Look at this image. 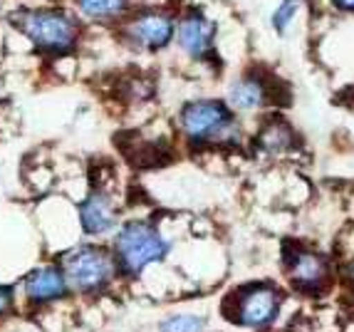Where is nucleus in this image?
<instances>
[{"label":"nucleus","mask_w":354,"mask_h":332,"mask_svg":"<svg viewBox=\"0 0 354 332\" xmlns=\"http://www.w3.org/2000/svg\"><path fill=\"white\" fill-rule=\"evenodd\" d=\"M171 250V243L153 225L131 221L114 238V261L124 275H139L153 263H161Z\"/></svg>","instance_id":"nucleus-1"},{"label":"nucleus","mask_w":354,"mask_h":332,"mask_svg":"<svg viewBox=\"0 0 354 332\" xmlns=\"http://www.w3.org/2000/svg\"><path fill=\"white\" fill-rule=\"evenodd\" d=\"M297 8H300V0H283V6L275 10V15H272V25H275L278 33H283V30L288 28L290 20L295 18Z\"/></svg>","instance_id":"nucleus-15"},{"label":"nucleus","mask_w":354,"mask_h":332,"mask_svg":"<svg viewBox=\"0 0 354 332\" xmlns=\"http://www.w3.org/2000/svg\"><path fill=\"white\" fill-rule=\"evenodd\" d=\"M347 278L354 283V263H349V266H347Z\"/></svg>","instance_id":"nucleus-18"},{"label":"nucleus","mask_w":354,"mask_h":332,"mask_svg":"<svg viewBox=\"0 0 354 332\" xmlns=\"http://www.w3.org/2000/svg\"><path fill=\"white\" fill-rule=\"evenodd\" d=\"M18 28L23 30L37 48L62 53L75 45L77 25L70 15L57 10H30L15 18Z\"/></svg>","instance_id":"nucleus-4"},{"label":"nucleus","mask_w":354,"mask_h":332,"mask_svg":"<svg viewBox=\"0 0 354 332\" xmlns=\"http://www.w3.org/2000/svg\"><path fill=\"white\" fill-rule=\"evenodd\" d=\"M67 295H70V288L57 266H40L25 278V297L37 308L53 305Z\"/></svg>","instance_id":"nucleus-7"},{"label":"nucleus","mask_w":354,"mask_h":332,"mask_svg":"<svg viewBox=\"0 0 354 332\" xmlns=\"http://www.w3.org/2000/svg\"><path fill=\"white\" fill-rule=\"evenodd\" d=\"M285 273H288L292 288L300 293H322L330 283V263L325 255L313 250H290L285 258Z\"/></svg>","instance_id":"nucleus-6"},{"label":"nucleus","mask_w":354,"mask_h":332,"mask_svg":"<svg viewBox=\"0 0 354 332\" xmlns=\"http://www.w3.org/2000/svg\"><path fill=\"white\" fill-rule=\"evenodd\" d=\"M62 275L67 288L80 295H95L106 290L117 275V261L106 248L100 246H77L70 253L62 255Z\"/></svg>","instance_id":"nucleus-2"},{"label":"nucleus","mask_w":354,"mask_h":332,"mask_svg":"<svg viewBox=\"0 0 354 332\" xmlns=\"http://www.w3.org/2000/svg\"><path fill=\"white\" fill-rule=\"evenodd\" d=\"M283 295L275 285L270 283H253L245 285L233 295V308H230V320L241 327L250 330H268L278 320Z\"/></svg>","instance_id":"nucleus-3"},{"label":"nucleus","mask_w":354,"mask_h":332,"mask_svg":"<svg viewBox=\"0 0 354 332\" xmlns=\"http://www.w3.org/2000/svg\"><path fill=\"white\" fill-rule=\"evenodd\" d=\"M335 6L342 10H354V0H335Z\"/></svg>","instance_id":"nucleus-17"},{"label":"nucleus","mask_w":354,"mask_h":332,"mask_svg":"<svg viewBox=\"0 0 354 332\" xmlns=\"http://www.w3.org/2000/svg\"><path fill=\"white\" fill-rule=\"evenodd\" d=\"M181 127L194 142H233L238 137L233 117L221 102H194L181 112Z\"/></svg>","instance_id":"nucleus-5"},{"label":"nucleus","mask_w":354,"mask_h":332,"mask_svg":"<svg viewBox=\"0 0 354 332\" xmlns=\"http://www.w3.org/2000/svg\"><path fill=\"white\" fill-rule=\"evenodd\" d=\"M77 6L87 18L109 20L127 10V0H77Z\"/></svg>","instance_id":"nucleus-13"},{"label":"nucleus","mask_w":354,"mask_h":332,"mask_svg":"<svg viewBox=\"0 0 354 332\" xmlns=\"http://www.w3.org/2000/svg\"><path fill=\"white\" fill-rule=\"evenodd\" d=\"M127 35L134 45L139 48H149V50H159L164 45H169L174 37V23L166 15L159 12H147L142 18H136L129 25Z\"/></svg>","instance_id":"nucleus-9"},{"label":"nucleus","mask_w":354,"mask_h":332,"mask_svg":"<svg viewBox=\"0 0 354 332\" xmlns=\"http://www.w3.org/2000/svg\"><path fill=\"white\" fill-rule=\"evenodd\" d=\"M15 305V290L10 285H0V317H6Z\"/></svg>","instance_id":"nucleus-16"},{"label":"nucleus","mask_w":354,"mask_h":332,"mask_svg":"<svg viewBox=\"0 0 354 332\" xmlns=\"http://www.w3.org/2000/svg\"><path fill=\"white\" fill-rule=\"evenodd\" d=\"M228 100L236 109H255L263 104L266 92H263V84H260L258 80L248 77V80H241V82L233 84Z\"/></svg>","instance_id":"nucleus-11"},{"label":"nucleus","mask_w":354,"mask_h":332,"mask_svg":"<svg viewBox=\"0 0 354 332\" xmlns=\"http://www.w3.org/2000/svg\"><path fill=\"white\" fill-rule=\"evenodd\" d=\"M292 144V134L285 124H270L263 134H260V149L268 154H280Z\"/></svg>","instance_id":"nucleus-14"},{"label":"nucleus","mask_w":354,"mask_h":332,"mask_svg":"<svg viewBox=\"0 0 354 332\" xmlns=\"http://www.w3.org/2000/svg\"><path fill=\"white\" fill-rule=\"evenodd\" d=\"M213 33V23H208L203 15H189L178 25V42L191 57H203L211 50Z\"/></svg>","instance_id":"nucleus-10"},{"label":"nucleus","mask_w":354,"mask_h":332,"mask_svg":"<svg viewBox=\"0 0 354 332\" xmlns=\"http://www.w3.org/2000/svg\"><path fill=\"white\" fill-rule=\"evenodd\" d=\"M117 206L106 194L102 191H92L80 206V223H82L84 233L89 236H104V233L117 228Z\"/></svg>","instance_id":"nucleus-8"},{"label":"nucleus","mask_w":354,"mask_h":332,"mask_svg":"<svg viewBox=\"0 0 354 332\" xmlns=\"http://www.w3.org/2000/svg\"><path fill=\"white\" fill-rule=\"evenodd\" d=\"M208 330V320L203 315H194V313H178V315H169L159 322V332H206Z\"/></svg>","instance_id":"nucleus-12"}]
</instances>
